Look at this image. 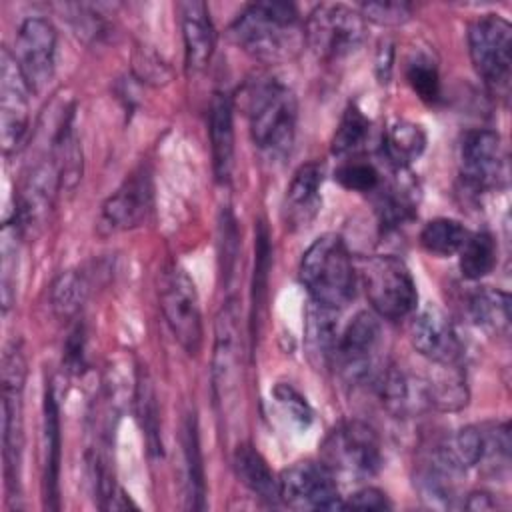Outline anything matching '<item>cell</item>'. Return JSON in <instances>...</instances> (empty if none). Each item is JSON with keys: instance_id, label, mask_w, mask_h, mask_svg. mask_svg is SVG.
<instances>
[{"instance_id": "obj_33", "label": "cell", "mask_w": 512, "mask_h": 512, "mask_svg": "<svg viewBox=\"0 0 512 512\" xmlns=\"http://www.w3.org/2000/svg\"><path fill=\"white\" fill-rule=\"evenodd\" d=\"M376 192H378L376 214H378L380 224L386 230H394L414 218L416 202L406 184L396 182L386 188L380 184V188Z\"/></svg>"}, {"instance_id": "obj_32", "label": "cell", "mask_w": 512, "mask_h": 512, "mask_svg": "<svg viewBox=\"0 0 512 512\" xmlns=\"http://www.w3.org/2000/svg\"><path fill=\"white\" fill-rule=\"evenodd\" d=\"M496 240L488 232H470L458 250L460 272L468 280L488 276L496 266Z\"/></svg>"}, {"instance_id": "obj_4", "label": "cell", "mask_w": 512, "mask_h": 512, "mask_svg": "<svg viewBox=\"0 0 512 512\" xmlns=\"http://www.w3.org/2000/svg\"><path fill=\"white\" fill-rule=\"evenodd\" d=\"M356 272L372 310L380 318L400 320L414 312L418 292L404 260L392 254L364 256L358 260Z\"/></svg>"}, {"instance_id": "obj_16", "label": "cell", "mask_w": 512, "mask_h": 512, "mask_svg": "<svg viewBox=\"0 0 512 512\" xmlns=\"http://www.w3.org/2000/svg\"><path fill=\"white\" fill-rule=\"evenodd\" d=\"M56 42L58 34L54 24L40 16L26 18L18 30L14 56L32 94L42 92L54 76Z\"/></svg>"}, {"instance_id": "obj_15", "label": "cell", "mask_w": 512, "mask_h": 512, "mask_svg": "<svg viewBox=\"0 0 512 512\" xmlns=\"http://www.w3.org/2000/svg\"><path fill=\"white\" fill-rule=\"evenodd\" d=\"M460 176L476 192L498 188L506 176V154L498 132L478 128L460 144Z\"/></svg>"}, {"instance_id": "obj_35", "label": "cell", "mask_w": 512, "mask_h": 512, "mask_svg": "<svg viewBox=\"0 0 512 512\" xmlns=\"http://www.w3.org/2000/svg\"><path fill=\"white\" fill-rule=\"evenodd\" d=\"M368 134H370V120L364 116V112L356 104H350L338 122V128L332 136L330 150L334 156H350L364 146Z\"/></svg>"}, {"instance_id": "obj_34", "label": "cell", "mask_w": 512, "mask_h": 512, "mask_svg": "<svg viewBox=\"0 0 512 512\" xmlns=\"http://www.w3.org/2000/svg\"><path fill=\"white\" fill-rule=\"evenodd\" d=\"M468 230L454 218H434L424 224L420 232V244L428 254L454 256L468 238Z\"/></svg>"}, {"instance_id": "obj_44", "label": "cell", "mask_w": 512, "mask_h": 512, "mask_svg": "<svg viewBox=\"0 0 512 512\" xmlns=\"http://www.w3.org/2000/svg\"><path fill=\"white\" fill-rule=\"evenodd\" d=\"M462 506L468 510H492V508H498V500H494L490 492H472L468 494Z\"/></svg>"}, {"instance_id": "obj_2", "label": "cell", "mask_w": 512, "mask_h": 512, "mask_svg": "<svg viewBox=\"0 0 512 512\" xmlns=\"http://www.w3.org/2000/svg\"><path fill=\"white\" fill-rule=\"evenodd\" d=\"M244 94L254 144L268 156L290 152L298 118V104L290 86L276 76H262L248 84Z\"/></svg>"}, {"instance_id": "obj_11", "label": "cell", "mask_w": 512, "mask_h": 512, "mask_svg": "<svg viewBox=\"0 0 512 512\" xmlns=\"http://www.w3.org/2000/svg\"><path fill=\"white\" fill-rule=\"evenodd\" d=\"M468 52L478 76L496 94H506L512 64V28L498 14H484L468 28Z\"/></svg>"}, {"instance_id": "obj_37", "label": "cell", "mask_w": 512, "mask_h": 512, "mask_svg": "<svg viewBox=\"0 0 512 512\" xmlns=\"http://www.w3.org/2000/svg\"><path fill=\"white\" fill-rule=\"evenodd\" d=\"M334 180L344 190L358 192V194L376 192L382 184V176H380L378 168L372 162L358 160V158L342 162L334 172Z\"/></svg>"}, {"instance_id": "obj_17", "label": "cell", "mask_w": 512, "mask_h": 512, "mask_svg": "<svg viewBox=\"0 0 512 512\" xmlns=\"http://www.w3.org/2000/svg\"><path fill=\"white\" fill-rule=\"evenodd\" d=\"M408 338L412 348L430 364L456 366L462 360L464 346L452 320L434 304L424 306L412 320Z\"/></svg>"}, {"instance_id": "obj_38", "label": "cell", "mask_w": 512, "mask_h": 512, "mask_svg": "<svg viewBox=\"0 0 512 512\" xmlns=\"http://www.w3.org/2000/svg\"><path fill=\"white\" fill-rule=\"evenodd\" d=\"M406 80H408L410 88L418 94L420 100H424L426 104L438 102V98H440V76H438L436 64L428 56L416 54L414 58L408 60Z\"/></svg>"}, {"instance_id": "obj_23", "label": "cell", "mask_w": 512, "mask_h": 512, "mask_svg": "<svg viewBox=\"0 0 512 512\" xmlns=\"http://www.w3.org/2000/svg\"><path fill=\"white\" fill-rule=\"evenodd\" d=\"M232 466L238 476V480L262 502L266 504H278V478L270 470L268 462L262 458V454L252 448L250 444H240L234 450Z\"/></svg>"}, {"instance_id": "obj_9", "label": "cell", "mask_w": 512, "mask_h": 512, "mask_svg": "<svg viewBox=\"0 0 512 512\" xmlns=\"http://www.w3.org/2000/svg\"><path fill=\"white\" fill-rule=\"evenodd\" d=\"M366 20L346 4H318L304 22V40L322 60H340L364 42Z\"/></svg>"}, {"instance_id": "obj_20", "label": "cell", "mask_w": 512, "mask_h": 512, "mask_svg": "<svg viewBox=\"0 0 512 512\" xmlns=\"http://www.w3.org/2000/svg\"><path fill=\"white\" fill-rule=\"evenodd\" d=\"M372 386L378 392L384 408L398 418L412 416L428 406L424 380L410 376L394 364H386Z\"/></svg>"}, {"instance_id": "obj_12", "label": "cell", "mask_w": 512, "mask_h": 512, "mask_svg": "<svg viewBox=\"0 0 512 512\" xmlns=\"http://www.w3.org/2000/svg\"><path fill=\"white\" fill-rule=\"evenodd\" d=\"M278 494L294 510H344L336 476L322 462L300 460L282 470Z\"/></svg>"}, {"instance_id": "obj_28", "label": "cell", "mask_w": 512, "mask_h": 512, "mask_svg": "<svg viewBox=\"0 0 512 512\" xmlns=\"http://www.w3.org/2000/svg\"><path fill=\"white\" fill-rule=\"evenodd\" d=\"M432 376L424 380L428 406L442 412H456L468 404V388L462 366H438Z\"/></svg>"}, {"instance_id": "obj_41", "label": "cell", "mask_w": 512, "mask_h": 512, "mask_svg": "<svg viewBox=\"0 0 512 512\" xmlns=\"http://www.w3.org/2000/svg\"><path fill=\"white\" fill-rule=\"evenodd\" d=\"M274 398L280 404V408L284 410V414H288L290 420L296 422L298 426L306 428L312 422V408H310V404L290 384H278L274 388Z\"/></svg>"}, {"instance_id": "obj_3", "label": "cell", "mask_w": 512, "mask_h": 512, "mask_svg": "<svg viewBox=\"0 0 512 512\" xmlns=\"http://www.w3.org/2000/svg\"><path fill=\"white\" fill-rule=\"evenodd\" d=\"M298 276L310 300L320 306L340 310L354 296L356 266L338 234H324L308 246Z\"/></svg>"}, {"instance_id": "obj_14", "label": "cell", "mask_w": 512, "mask_h": 512, "mask_svg": "<svg viewBox=\"0 0 512 512\" xmlns=\"http://www.w3.org/2000/svg\"><path fill=\"white\" fill-rule=\"evenodd\" d=\"M152 202V174L146 166H138L102 204L98 232L102 236H112L142 226L152 212Z\"/></svg>"}, {"instance_id": "obj_5", "label": "cell", "mask_w": 512, "mask_h": 512, "mask_svg": "<svg viewBox=\"0 0 512 512\" xmlns=\"http://www.w3.org/2000/svg\"><path fill=\"white\" fill-rule=\"evenodd\" d=\"M26 382V360L14 342L2 356V460L8 498L20 494V468L24 450L22 392Z\"/></svg>"}, {"instance_id": "obj_36", "label": "cell", "mask_w": 512, "mask_h": 512, "mask_svg": "<svg viewBox=\"0 0 512 512\" xmlns=\"http://www.w3.org/2000/svg\"><path fill=\"white\" fill-rule=\"evenodd\" d=\"M22 230L16 218L4 222L2 226V306L8 310L16 292V268H18V240L22 238Z\"/></svg>"}, {"instance_id": "obj_25", "label": "cell", "mask_w": 512, "mask_h": 512, "mask_svg": "<svg viewBox=\"0 0 512 512\" xmlns=\"http://www.w3.org/2000/svg\"><path fill=\"white\" fill-rule=\"evenodd\" d=\"M470 320L490 336H508L510 332V296L504 290L482 286L468 296Z\"/></svg>"}, {"instance_id": "obj_42", "label": "cell", "mask_w": 512, "mask_h": 512, "mask_svg": "<svg viewBox=\"0 0 512 512\" xmlns=\"http://www.w3.org/2000/svg\"><path fill=\"white\" fill-rule=\"evenodd\" d=\"M390 508L392 504L388 496L374 486H364L344 500V510H390Z\"/></svg>"}, {"instance_id": "obj_43", "label": "cell", "mask_w": 512, "mask_h": 512, "mask_svg": "<svg viewBox=\"0 0 512 512\" xmlns=\"http://www.w3.org/2000/svg\"><path fill=\"white\" fill-rule=\"evenodd\" d=\"M64 364L74 374H80L84 370V326L82 324H76L66 338Z\"/></svg>"}, {"instance_id": "obj_30", "label": "cell", "mask_w": 512, "mask_h": 512, "mask_svg": "<svg viewBox=\"0 0 512 512\" xmlns=\"http://www.w3.org/2000/svg\"><path fill=\"white\" fill-rule=\"evenodd\" d=\"M256 258H254V276H252V306H250V336L256 340L260 326H262V316H264V306H266V296H268V270H270V236L268 228L264 222H258L256 228Z\"/></svg>"}, {"instance_id": "obj_31", "label": "cell", "mask_w": 512, "mask_h": 512, "mask_svg": "<svg viewBox=\"0 0 512 512\" xmlns=\"http://www.w3.org/2000/svg\"><path fill=\"white\" fill-rule=\"evenodd\" d=\"M88 296V282L80 270L60 272L50 286V306L60 320H72Z\"/></svg>"}, {"instance_id": "obj_26", "label": "cell", "mask_w": 512, "mask_h": 512, "mask_svg": "<svg viewBox=\"0 0 512 512\" xmlns=\"http://www.w3.org/2000/svg\"><path fill=\"white\" fill-rule=\"evenodd\" d=\"M426 148V134L422 126L396 118L382 134V154L394 170H406L414 160L422 156Z\"/></svg>"}, {"instance_id": "obj_21", "label": "cell", "mask_w": 512, "mask_h": 512, "mask_svg": "<svg viewBox=\"0 0 512 512\" xmlns=\"http://www.w3.org/2000/svg\"><path fill=\"white\" fill-rule=\"evenodd\" d=\"M208 134L216 180L226 184L234 170V106L226 92H216L210 100Z\"/></svg>"}, {"instance_id": "obj_39", "label": "cell", "mask_w": 512, "mask_h": 512, "mask_svg": "<svg viewBox=\"0 0 512 512\" xmlns=\"http://www.w3.org/2000/svg\"><path fill=\"white\" fill-rule=\"evenodd\" d=\"M360 14L364 20H370L380 26H400L410 20L412 6L406 2H394V0L364 2L360 6Z\"/></svg>"}, {"instance_id": "obj_40", "label": "cell", "mask_w": 512, "mask_h": 512, "mask_svg": "<svg viewBox=\"0 0 512 512\" xmlns=\"http://www.w3.org/2000/svg\"><path fill=\"white\" fill-rule=\"evenodd\" d=\"M134 72L138 74V78L142 82H148V84H154V86L166 84L172 78L170 68L148 46H138L134 50Z\"/></svg>"}, {"instance_id": "obj_1", "label": "cell", "mask_w": 512, "mask_h": 512, "mask_svg": "<svg viewBox=\"0 0 512 512\" xmlns=\"http://www.w3.org/2000/svg\"><path fill=\"white\" fill-rule=\"evenodd\" d=\"M232 40L264 64L292 60L304 46V22L290 2L248 4L230 26Z\"/></svg>"}, {"instance_id": "obj_22", "label": "cell", "mask_w": 512, "mask_h": 512, "mask_svg": "<svg viewBox=\"0 0 512 512\" xmlns=\"http://www.w3.org/2000/svg\"><path fill=\"white\" fill-rule=\"evenodd\" d=\"M44 418H42V500L44 508H60V412L52 386L44 392Z\"/></svg>"}, {"instance_id": "obj_29", "label": "cell", "mask_w": 512, "mask_h": 512, "mask_svg": "<svg viewBox=\"0 0 512 512\" xmlns=\"http://www.w3.org/2000/svg\"><path fill=\"white\" fill-rule=\"evenodd\" d=\"M182 452H184V470L188 486V506L202 510L206 506V482H204V464L198 438L196 416L188 414L182 426Z\"/></svg>"}, {"instance_id": "obj_24", "label": "cell", "mask_w": 512, "mask_h": 512, "mask_svg": "<svg viewBox=\"0 0 512 512\" xmlns=\"http://www.w3.org/2000/svg\"><path fill=\"white\" fill-rule=\"evenodd\" d=\"M336 312L332 308L320 306L310 300L306 310V350L312 364L320 368H328L334 358V348L338 340V326H336Z\"/></svg>"}, {"instance_id": "obj_10", "label": "cell", "mask_w": 512, "mask_h": 512, "mask_svg": "<svg viewBox=\"0 0 512 512\" xmlns=\"http://www.w3.org/2000/svg\"><path fill=\"white\" fill-rule=\"evenodd\" d=\"M244 336L240 328V310L234 298L224 300L214 320L212 346V390L216 402L226 410L238 396L242 378Z\"/></svg>"}, {"instance_id": "obj_19", "label": "cell", "mask_w": 512, "mask_h": 512, "mask_svg": "<svg viewBox=\"0 0 512 512\" xmlns=\"http://www.w3.org/2000/svg\"><path fill=\"white\" fill-rule=\"evenodd\" d=\"M324 182V166L320 162L302 164L288 188L284 198V218L294 230L308 226L320 208V188Z\"/></svg>"}, {"instance_id": "obj_6", "label": "cell", "mask_w": 512, "mask_h": 512, "mask_svg": "<svg viewBox=\"0 0 512 512\" xmlns=\"http://www.w3.org/2000/svg\"><path fill=\"white\" fill-rule=\"evenodd\" d=\"M322 464L334 476L356 480L374 476L382 466V446L376 430L362 420H344L336 424L320 446Z\"/></svg>"}, {"instance_id": "obj_18", "label": "cell", "mask_w": 512, "mask_h": 512, "mask_svg": "<svg viewBox=\"0 0 512 512\" xmlns=\"http://www.w3.org/2000/svg\"><path fill=\"white\" fill-rule=\"evenodd\" d=\"M178 14L184 40L186 68L192 72H200L208 66L216 46V30L210 18L208 4L200 0L180 2Z\"/></svg>"}, {"instance_id": "obj_8", "label": "cell", "mask_w": 512, "mask_h": 512, "mask_svg": "<svg viewBox=\"0 0 512 512\" xmlns=\"http://www.w3.org/2000/svg\"><path fill=\"white\" fill-rule=\"evenodd\" d=\"M164 320L188 356H198L204 340L202 312L196 286L188 272L178 264H168L158 284Z\"/></svg>"}, {"instance_id": "obj_27", "label": "cell", "mask_w": 512, "mask_h": 512, "mask_svg": "<svg viewBox=\"0 0 512 512\" xmlns=\"http://www.w3.org/2000/svg\"><path fill=\"white\" fill-rule=\"evenodd\" d=\"M134 412H136V422L142 430L148 454L152 458H160L164 454V446H162V432H160L158 400H156V390H154L152 378L144 366H138V370H136Z\"/></svg>"}, {"instance_id": "obj_13", "label": "cell", "mask_w": 512, "mask_h": 512, "mask_svg": "<svg viewBox=\"0 0 512 512\" xmlns=\"http://www.w3.org/2000/svg\"><path fill=\"white\" fill-rule=\"evenodd\" d=\"M30 86L16 56L0 50V144L2 152L14 154L24 144L30 122Z\"/></svg>"}, {"instance_id": "obj_7", "label": "cell", "mask_w": 512, "mask_h": 512, "mask_svg": "<svg viewBox=\"0 0 512 512\" xmlns=\"http://www.w3.org/2000/svg\"><path fill=\"white\" fill-rule=\"evenodd\" d=\"M384 332L372 312H358L338 334L332 364L348 384H374L386 362L382 356Z\"/></svg>"}]
</instances>
